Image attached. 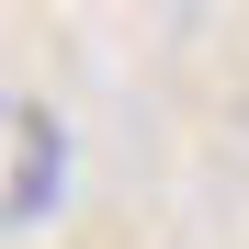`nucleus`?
I'll use <instances>...</instances> for the list:
<instances>
[{"instance_id":"1","label":"nucleus","mask_w":249,"mask_h":249,"mask_svg":"<svg viewBox=\"0 0 249 249\" xmlns=\"http://www.w3.org/2000/svg\"><path fill=\"white\" fill-rule=\"evenodd\" d=\"M57 215V113H12V227Z\"/></svg>"}]
</instances>
